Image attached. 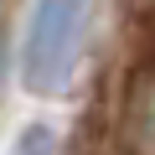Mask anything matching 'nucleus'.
Listing matches in <instances>:
<instances>
[{
    "mask_svg": "<svg viewBox=\"0 0 155 155\" xmlns=\"http://www.w3.org/2000/svg\"><path fill=\"white\" fill-rule=\"evenodd\" d=\"M83 21L88 0H36L26 47H21V83L36 98H62L78 78V57H83Z\"/></svg>",
    "mask_w": 155,
    "mask_h": 155,
    "instance_id": "1",
    "label": "nucleus"
},
{
    "mask_svg": "<svg viewBox=\"0 0 155 155\" xmlns=\"http://www.w3.org/2000/svg\"><path fill=\"white\" fill-rule=\"evenodd\" d=\"M150 129H155V72L150 57H140L129 67L119 104V155H150Z\"/></svg>",
    "mask_w": 155,
    "mask_h": 155,
    "instance_id": "2",
    "label": "nucleus"
},
{
    "mask_svg": "<svg viewBox=\"0 0 155 155\" xmlns=\"http://www.w3.org/2000/svg\"><path fill=\"white\" fill-rule=\"evenodd\" d=\"M11 5L16 0H0V78H5V57H11Z\"/></svg>",
    "mask_w": 155,
    "mask_h": 155,
    "instance_id": "3",
    "label": "nucleus"
},
{
    "mask_svg": "<svg viewBox=\"0 0 155 155\" xmlns=\"http://www.w3.org/2000/svg\"><path fill=\"white\" fill-rule=\"evenodd\" d=\"M47 150H52V129H41V124H36V129H26L21 155H47Z\"/></svg>",
    "mask_w": 155,
    "mask_h": 155,
    "instance_id": "4",
    "label": "nucleus"
},
{
    "mask_svg": "<svg viewBox=\"0 0 155 155\" xmlns=\"http://www.w3.org/2000/svg\"><path fill=\"white\" fill-rule=\"evenodd\" d=\"M129 11L134 16H150V0H129Z\"/></svg>",
    "mask_w": 155,
    "mask_h": 155,
    "instance_id": "5",
    "label": "nucleus"
}]
</instances>
